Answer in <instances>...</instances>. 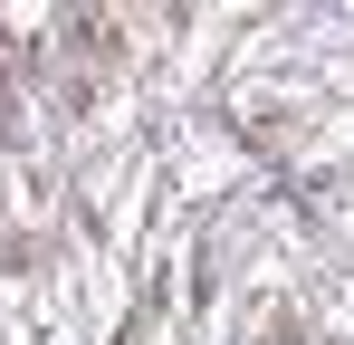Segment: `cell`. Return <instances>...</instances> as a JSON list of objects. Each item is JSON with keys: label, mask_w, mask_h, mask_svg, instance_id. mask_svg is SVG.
I'll list each match as a JSON object with an SVG mask.
<instances>
[{"label": "cell", "mask_w": 354, "mask_h": 345, "mask_svg": "<svg viewBox=\"0 0 354 345\" xmlns=\"http://www.w3.org/2000/svg\"><path fill=\"white\" fill-rule=\"evenodd\" d=\"M259 345H306V307H297V297H278V307L259 317Z\"/></svg>", "instance_id": "1"}]
</instances>
